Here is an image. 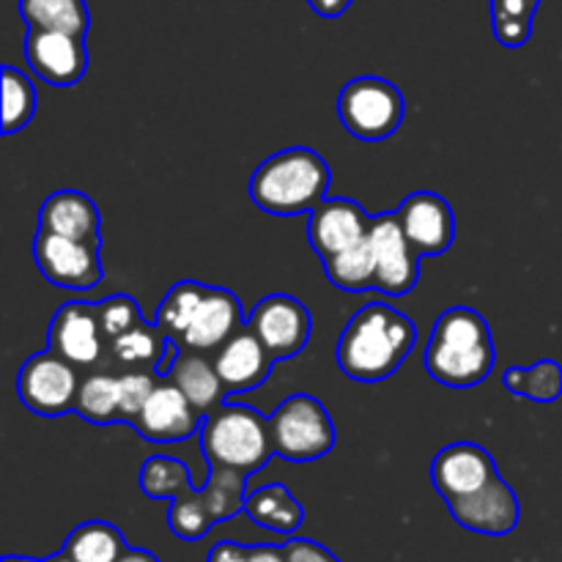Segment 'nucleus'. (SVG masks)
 I'll list each match as a JSON object with an SVG mask.
<instances>
[{
  "instance_id": "obj_18",
  "label": "nucleus",
  "mask_w": 562,
  "mask_h": 562,
  "mask_svg": "<svg viewBox=\"0 0 562 562\" xmlns=\"http://www.w3.org/2000/svg\"><path fill=\"white\" fill-rule=\"evenodd\" d=\"M212 360L228 395L252 393L272 376L274 368V357L247 324L214 351Z\"/></svg>"
},
{
  "instance_id": "obj_16",
  "label": "nucleus",
  "mask_w": 562,
  "mask_h": 562,
  "mask_svg": "<svg viewBox=\"0 0 562 562\" xmlns=\"http://www.w3.org/2000/svg\"><path fill=\"white\" fill-rule=\"evenodd\" d=\"M373 217L349 198H327L307 217V241L316 256L329 258L360 245L371 234Z\"/></svg>"
},
{
  "instance_id": "obj_23",
  "label": "nucleus",
  "mask_w": 562,
  "mask_h": 562,
  "mask_svg": "<svg viewBox=\"0 0 562 562\" xmlns=\"http://www.w3.org/2000/svg\"><path fill=\"white\" fill-rule=\"evenodd\" d=\"M16 9L27 31H60L86 38L91 27L86 0H20Z\"/></svg>"
},
{
  "instance_id": "obj_2",
  "label": "nucleus",
  "mask_w": 562,
  "mask_h": 562,
  "mask_svg": "<svg viewBox=\"0 0 562 562\" xmlns=\"http://www.w3.org/2000/svg\"><path fill=\"white\" fill-rule=\"evenodd\" d=\"M494 338L488 322L472 307H448L434 322L426 346V371L445 387H475L494 371Z\"/></svg>"
},
{
  "instance_id": "obj_22",
  "label": "nucleus",
  "mask_w": 562,
  "mask_h": 562,
  "mask_svg": "<svg viewBox=\"0 0 562 562\" xmlns=\"http://www.w3.org/2000/svg\"><path fill=\"white\" fill-rule=\"evenodd\" d=\"M245 514L250 516L252 525L280 532V536H294L305 521V508L283 483H269L247 494Z\"/></svg>"
},
{
  "instance_id": "obj_33",
  "label": "nucleus",
  "mask_w": 562,
  "mask_h": 562,
  "mask_svg": "<svg viewBox=\"0 0 562 562\" xmlns=\"http://www.w3.org/2000/svg\"><path fill=\"white\" fill-rule=\"evenodd\" d=\"M192 475L190 467L179 459H168V456H151L146 464L140 467V492L148 499H173L179 494L190 492Z\"/></svg>"
},
{
  "instance_id": "obj_13",
  "label": "nucleus",
  "mask_w": 562,
  "mask_h": 562,
  "mask_svg": "<svg viewBox=\"0 0 562 562\" xmlns=\"http://www.w3.org/2000/svg\"><path fill=\"white\" fill-rule=\"evenodd\" d=\"M499 477L494 456L477 442H453L431 461V486L445 503L470 497Z\"/></svg>"
},
{
  "instance_id": "obj_1",
  "label": "nucleus",
  "mask_w": 562,
  "mask_h": 562,
  "mask_svg": "<svg viewBox=\"0 0 562 562\" xmlns=\"http://www.w3.org/2000/svg\"><path fill=\"white\" fill-rule=\"evenodd\" d=\"M417 344V327L387 302L360 307L338 338L340 371L355 382H384L393 376Z\"/></svg>"
},
{
  "instance_id": "obj_28",
  "label": "nucleus",
  "mask_w": 562,
  "mask_h": 562,
  "mask_svg": "<svg viewBox=\"0 0 562 562\" xmlns=\"http://www.w3.org/2000/svg\"><path fill=\"white\" fill-rule=\"evenodd\" d=\"M503 384L519 398L554 404L562 395V366L558 360H538L530 368L514 366L505 371Z\"/></svg>"
},
{
  "instance_id": "obj_21",
  "label": "nucleus",
  "mask_w": 562,
  "mask_h": 562,
  "mask_svg": "<svg viewBox=\"0 0 562 562\" xmlns=\"http://www.w3.org/2000/svg\"><path fill=\"white\" fill-rule=\"evenodd\" d=\"M168 382H173L181 393L190 398V404L198 412L209 415V412L217 409L225 401V387L223 379H220L214 360H209L206 351H192V349H179L173 366L168 371Z\"/></svg>"
},
{
  "instance_id": "obj_5",
  "label": "nucleus",
  "mask_w": 562,
  "mask_h": 562,
  "mask_svg": "<svg viewBox=\"0 0 562 562\" xmlns=\"http://www.w3.org/2000/svg\"><path fill=\"white\" fill-rule=\"evenodd\" d=\"M269 431H272L274 456L294 464L324 459L333 453L335 439H338L327 406L305 393L285 398L269 415Z\"/></svg>"
},
{
  "instance_id": "obj_31",
  "label": "nucleus",
  "mask_w": 562,
  "mask_h": 562,
  "mask_svg": "<svg viewBox=\"0 0 562 562\" xmlns=\"http://www.w3.org/2000/svg\"><path fill=\"white\" fill-rule=\"evenodd\" d=\"M538 5L541 0H492L494 38L508 49L525 47L532 36Z\"/></svg>"
},
{
  "instance_id": "obj_17",
  "label": "nucleus",
  "mask_w": 562,
  "mask_h": 562,
  "mask_svg": "<svg viewBox=\"0 0 562 562\" xmlns=\"http://www.w3.org/2000/svg\"><path fill=\"white\" fill-rule=\"evenodd\" d=\"M448 508L456 525L477 532V536H510L521 519L519 497L510 483H505V477H494L481 492L453 499L448 503Z\"/></svg>"
},
{
  "instance_id": "obj_24",
  "label": "nucleus",
  "mask_w": 562,
  "mask_h": 562,
  "mask_svg": "<svg viewBox=\"0 0 562 562\" xmlns=\"http://www.w3.org/2000/svg\"><path fill=\"white\" fill-rule=\"evenodd\" d=\"M126 549L119 527L99 519L77 525L64 543V552L75 562H119Z\"/></svg>"
},
{
  "instance_id": "obj_40",
  "label": "nucleus",
  "mask_w": 562,
  "mask_h": 562,
  "mask_svg": "<svg viewBox=\"0 0 562 562\" xmlns=\"http://www.w3.org/2000/svg\"><path fill=\"white\" fill-rule=\"evenodd\" d=\"M247 562H289L285 547H272V543H258L247 552Z\"/></svg>"
},
{
  "instance_id": "obj_8",
  "label": "nucleus",
  "mask_w": 562,
  "mask_h": 562,
  "mask_svg": "<svg viewBox=\"0 0 562 562\" xmlns=\"http://www.w3.org/2000/svg\"><path fill=\"white\" fill-rule=\"evenodd\" d=\"M99 247L102 245L38 228L36 239H33V261L47 283L58 285V289L91 291L104 278Z\"/></svg>"
},
{
  "instance_id": "obj_41",
  "label": "nucleus",
  "mask_w": 562,
  "mask_h": 562,
  "mask_svg": "<svg viewBox=\"0 0 562 562\" xmlns=\"http://www.w3.org/2000/svg\"><path fill=\"white\" fill-rule=\"evenodd\" d=\"M119 562H159L157 554H151L148 549H126L124 554H121Z\"/></svg>"
},
{
  "instance_id": "obj_12",
  "label": "nucleus",
  "mask_w": 562,
  "mask_h": 562,
  "mask_svg": "<svg viewBox=\"0 0 562 562\" xmlns=\"http://www.w3.org/2000/svg\"><path fill=\"white\" fill-rule=\"evenodd\" d=\"M203 423L206 415L198 412L190 404L184 393L176 387L173 382H159L154 387L151 398L146 401V406L140 409V415L135 417L132 428L140 434L143 439L157 445H170V442H187L190 437L203 431Z\"/></svg>"
},
{
  "instance_id": "obj_6",
  "label": "nucleus",
  "mask_w": 562,
  "mask_h": 562,
  "mask_svg": "<svg viewBox=\"0 0 562 562\" xmlns=\"http://www.w3.org/2000/svg\"><path fill=\"white\" fill-rule=\"evenodd\" d=\"M406 99L395 82L376 75L355 77L338 97V119L351 137L366 143L384 140L404 124Z\"/></svg>"
},
{
  "instance_id": "obj_14",
  "label": "nucleus",
  "mask_w": 562,
  "mask_h": 562,
  "mask_svg": "<svg viewBox=\"0 0 562 562\" xmlns=\"http://www.w3.org/2000/svg\"><path fill=\"white\" fill-rule=\"evenodd\" d=\"M25 60L47 86L71 88L88 71L86 38L60 31H27Z\"/></svg>"
},
{
  "instance_id": "obj_39",
  "label": "nucleus",
  "mask_w": 562,
  "mask_h": 562,
  "mask_svg": "<svg viewBox=\"0 0 562 562\" xmlns=\"http://www.w3.org/2000/svg\"><path fill=\"white\" fill-rule=\"evenodd\" d=\"M351 3H355V0H307V5H311L318 16H324V20H338L340 14L349 11Z\"/></svg>"
},
{
  "instance_id": "obj_37",
  "label": "nucleus",
  "mask_w": 562,
  "mask_h": 562,
  "mask_svg": "<svg viewBox=\"0 0 562 562\" xmlns=\"http://www.w3.org/2000/svg\"><path fill=\"white\" fill-rule=\"evenodd\" d=\"M285 558L289 562H340L327 547L311 538H291L285 543Z\"/></svg>"
},
{
  "instance_id": "obj_7",
  "label": "nucleus",
  "mask_w": 562,
  "mask_h": 562,
  "mask_svg": "<svg viewBox=\"0 0 562 562\" xmlns=\"http://www.w3.org/2000/svg\"><path fill=\"white\" fill-rule=\"evenodd\" d=\"M80 382L69 360L53 349L38 351L16 371V398L38 417H64L75 412Z\"/></svg>"
},
{
  "instance_id": "obj_27",
  "label": "nucleus",
  "mask_w": 562,
  "mask_h": 562,
  "mask_svg": "<svg viewBox=\"0 0 562 562\" xmlns=\"http://www.w3.org/2000/svg\"><path fill=\"white\" fill-rule=\"evenodd\" d=\"M170 338L157 324H140L132 333L121 335L110 344V360L124 368H151L157 371L159 362L168 355Z\"/></svg>"
},
{
  "instance_id": "obj_9",
  "label": "nucleus",
  "mask_w": 562,
  "mask_h": 562,
  "mask_svg": "<svg viewBox=\"0 0 562 562\" xmlns=\"http://www.w3.org/2000/svg\"><path fill=\"white\" fill-rule=\"evenodd\" d=\"M247 327L267 346L274 362L300 355L313 335V316L296 296L269 294L247 316Z\"/></svg>"
},
{
  "instance_id": "obj_4",
  "label": "nucleus",
  "mask_w": 562,
  "mask_h": 562,
  "mask_svg": "<svg viewBox=\"0 0 562 562\" xmlns=\"http://www.w3.org/2000/svg\"><path fill=\"white\" fill-rule=\"evenodd\" d=\"M201 450L209 467H231L245 475L263 470L274 456L269 417L228 398L209 412L201 431Z\"/></svg>"
},
{
  "instance_id": "obj_3",
  "label": "nucleus",
  "mask_w": 562,
  "mask_h": 562,
  "mask_svg": "<svg viewBox=\"0 0 562 562\" xmlns=\"http://www.w3.org/2000/svg\"><path fill=\"white\" fill-rule=\"evenodd\" d=\"M333 187L327 159L307 146L272 154L256 168L250 179V201L272 217L311 214Z\"/></svg>"
},
{
  "instance_id": "obj_20",
  "label": "nucleus",
  "mask_w": 562,
  "mask_h": 562,
  "mask_svg": "<svg viewBox=\"0 0 562 562\" xmlns=\"http://www.w3.org/2000/svg\"><path fill=\"white\" fill-rule=\"evenodd\" d=\"M38 228L49 234L71 236V239L102 245V214L97 203L80 190H58L38 209Z\"/></svg>"
},
{
  "instance_id": "obj_43",
  "label": "nucleus",
  "mask_w": 562,
  "mask_h": 562,
  "mask_svg": "<svg viewBox=\"0 0 562 562\" xmlns=\"http://www.w3.org/2000/svg\"><path fill=\"white\" fill-rule=\"evenodd\" d=\"M47 562H75V560H71V558H69V554H66V552H64V549H60V552H58V554H53V558H47Z\"/></svg>"
},
{
  "instance_id": "obj_38",
  "label": "nucleus",
  "mask_w": 562,
  "mask_h": 562,
  "mask_svg": "<svg viewBox=\"0 0 562 562\" xmlns=\"http://www.w3.org/2000/svg\"><path fill=\"white\" fill-rule=\"evenodd\" d=\"M247 552L250 547H241L236 541H220L212 547L206 562H247Z\"/></svg>"
},
{
  "instance_id": "obj_11",
  "label": "nucleus",
  "mask_w": 562,
  "mask_h": 562,
  "mask_svg": "<svg viewBox=\"0 0 562 562\" xmlns=\"http://www.w3.org/2000/svg\"><path fill=\"white\" fill-rule=\"evenodd\" d=\"M368 241L376 258V291L387 296L409 294L420 280V256L406 239L395 212L373 217Z\"/></svg>"
},
{
  "instance_id": "obj_25",
  "label": "nucleus",
  "mask_w": 562,
  "mask_h": 562,
  "mask_svg": "<svg viewBox=\"0 0 562 562\" xmlns=\"http://www.w3.org/2000/svg\"><path fill=\"white\" fill-rule=\"evenodd\" d=\"M77 415L82 420L93 423V426H110V423H121V393H119V376L110 371H91L80 382V393H77Z\"/></svg>"
},
{
  "instance_id": "obj_34",
  "label": "nucleus",
  "mask_w": 562,
  "mask_h": 562,
  "mask_svg": "<svg viewBox=\"0 0 562 562\" xmlns=\"http://www.w3.org/2000/svg\"><path fill=\"white\" fill-rule=\"evenodd\" d=\"M36 113V88L20 69L3 66V135H14L31 124Z\"/></svg>"
},
{
  "instance_id": "obj_26",
  "label": "nucleus",
  "mask_w": 562,
  "mask_h": 562,
  "mask_svg": "<svg viewBox=\"0 0 562 562\" xmlns=\"http://www.w3.org/2000/svg\"><path fill=\"white\" fill-rule=\"evenodd\" d=\"M324 274L329 283L340 291H371L376 289V258H373L371 241H360V245L349 247V250L338 252V256L324 258Z\"/></svg>"
},
{
  "instance_id": "obj_10",
  "label": "nucleus",
  "mask_w": 562,
  "mask_h": 562,
  "mask_svg": "<svg viewBox=\"0 0 562 562\" xmlns=\"http://www.w3.org/2000/svg\"><path fill=\"white\" fill-rule=\"evenodd\" d=\"M47 344L55 355L69 360L75 368H97L104 349H110L102 333L97 302H66L49 322Z\"/></svg>"
},
{
  "instance_id": "obj_35",
  "label": "nucleus",
  "mask_w": 562,
  "mask_h": 562,
  "mask_svg": "<svg viewBox=\"0 0 562 562\" xmlns=\"http://www.w3.org/2000/svg\"><path fill=\"white\" fill-rule=\"evenodd\" d=\"M99 307V322H102V333L108 338V344H113L115 338L121 335L132 333L137 329L140 324H146L143 318L140 305H137L135 296L130 294H113V296H104V300L97 302Z\"/></svg>"
},
{
  "instance_id": "obj_42",
  "label": "nucleus",
  "mask_w": 562,
  "mask_h": 562,
  "mask_svg": "<svg viewBox=\"0 0 562 562\" xmlns=\"http://www.w3.org/2000/svg\"><path fill=\"white\" fill-rule=\"evenodd\" d=\"M3 562H47V560H36V558H20V554H5Z\"/></svg>"
},
{
  "instance_id": "obj_30",
  "label": "nucleus",
  "mask_w": 562,
  "mask_h": 562,
  "mask_svg": "<svg viewBox=\"0 0 562 562\" xmlns=\"http://www.w3.org/2000/svg\"><path fill=\"white\" fill-rule=\"evenodd\" d=\"M247 477L245 472L231 470V467H209V477L201 486L214 519L228 521L245 510L247 503Z\"/></svg>"
},
{
  "instance_id": "obj_15",
  "label": "nucleus",
  "mask_w": 562,
  "mask_h": 562,
  "mask_svg": "<svg viewBox=\"0 0 562 562\" xmlns=\"http://www.w3.org/2000/svg\"><path fill=\"white\" fill-rule=\"evenodd\" d=\"M406 239L417 250V256H442L456 239V214L450 203L439 192L420 190L404 198L395 212Z\"/></svg>"
},
{
  "instance_id": "obj_36",
  "label": "nucleus",
  "mask_w": 562,
  "mask_h": 562,
  "mask_svg": "<svg viewBox=\"0 0 562 562\" xmlns=\"http://www.w3.org/2000/svg\"><path fill=\"white\" fill-rule=\"evenodd\" d=\"M159 373L151 368H130L119 376V393H121V423H135L146 401L151 398L154 387L159 384Z\"/></svg>"
},
{
  "instance_id": "obj_29",
  "label": "nucleus",
  "mask_w": 562,
  "mask_h": 562,
  "mask_svg": "<svg viewBox=\"0 0 562 562\" xmlns=\"http://www.w3.org/2000/svg\"><path fill=\"white\" fill-rule=\"evenodd\" d=\"M209 285L198 283V280H181L173 289L165 294V300L157 307V327L168 335L170 340L181 344L187 327L195 318L198 307H201L203 296H206Z\"/></svg>"
},
{
  "instance_id": "obj_19",
  "label": "nucleus",
  "mask_w": 562,
  "mask_h": 562,
  "mask_svg": "<svg viewBox=\"0 0 562 562\" xmlns=\"http://www.w3.org/2000/svg\"><path fill=\"white\" fill-rule=\"evenodd\" d=\"M245 313H241V302L234 291L217 289L209 285L206 296H203L201 307H198L195 318L187 327L184 338H181V349L192 351H217L236 329L245 327Z\"/></svg>"
},
{
  "instance_id": "obj_32",
  "label": "nucleus",
  "mask_w": 562,
  "mask_h": 562,
  "mask_svg": "<svg viewBox=\"0 0 562 562\" xmlns=\"http://www.w3.org/2000/svg\"><path fill=\"white\" fill-rule=\"evenodd\" d=\"M214 525H217V519H214L201 488H190V492L170 499L168 527L181 541H201V538L209 536Z\"/></svg>"
}]
</instances>
